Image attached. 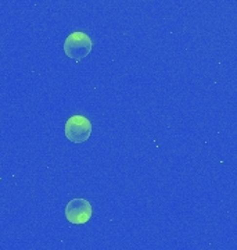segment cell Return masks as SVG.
I'll use <instances>...</instances> for the list:
<instances>
[{
	"instance_id": "7a4b0ae2",
	"label": "cell",
	"mask_w": 237,
	"mask_h": 250,
	"mask_svg": "<svg viewBox=\"0 0 237 250\" xmlns=\"http://www.w3.org/2000/svg\"><path fill=\"white\" fill-rule=\"evenodd\" d=\"M64 132H65L67 139H70L71 142H86L92 135V123L85 116L75 114L67 120Z\"/></svg>"
},
{
	"instance_id": "6da1fadb",
	"label": "cell",
	"mask_w": 237,
	"mask_h": 250,
	"mask_svg": "<svg viewBox=\"0 0 237 250\" xmlns=\"http://www.w3.org/2000/svg\"><path fill=\"white\" fill-rule=\"evenodd\" d=\"M92 49H93L92 39L85 32L80 31H75L70 34L64 42V52L75 62H80L82 59H85L92 52Z\"/></svg>"
},
{
	"instance_id": "3957f363",
	"label": "cell",
	"mask_w": 237,
	"mask_h": 250,
	"mask_svg": "<svg viewBox=\"0 0 237 250\" xmlns=\"http://www.w3.org/2000/svg\"><path fill=\"white\" fill-rule=\"evenodd\" d=\"M92 205L89 203L86 199L77 197L68 202L65 207V217L71 224H86L92 217Z\"/></svg>"
}]
</instances>
